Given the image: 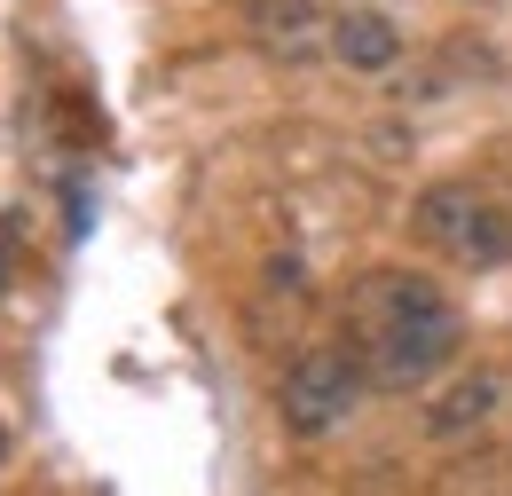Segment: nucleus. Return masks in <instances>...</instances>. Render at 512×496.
I'll return each instance as SVG.
<instances>
[{
    "mask_svg": "<svg viewBox=\"0 0 512 496\" xmlns=\"http://www.w3.org/2000/svg\"><path fill=\"white\" fill-rule=\"evenodd\" d=\"M245 32L268 63H316L331 48V16L316 0H245Z\"/></svg>",
    "mask_w": 512,
    "mask_h": 496,
    "instance_id": "nucleus-4",
    "label": "nucleus"
},
{
    "mask_svg": "<svg viewBox=\"0 0 512 496\" xmlns=\"http://www.w3.org/2000/svg\"><path fill=\"white\" fill-rule=\"evenodd\" d=\"M331 56L347 63V71H394L402 32H394V16H379L371 0H347V8L331 16Z\"/></svg>",
    "mask_w": 512,
    "mask_h": 496,
    "instance_id": "nucleus-6",
    "label": "nucleus"
},
{
    "mask_svg": "<svg viewBox=\"0 0 512 496\" xmlns=\"http://www.w3.org/2000/svg\"><path fill=\"white\" fill-rule=\"evenodd\" d=\"M347 331H355V355H363L371 386H386V394H418L465 347L457 300H449L434 276H418V268H371V276H355Z\"/></svg>",
    "mask_w": 512,
    "mask_h": 496,
    "instance_id": "nucleus-1",
    "label": "nucleus"
},
{
    "mask_svg": "<svg viewBox=\"0 0 512 496\" xmlns=\"http://www.w3.org/2000/svg\"><path fill=\"white\" fill-rule=\"evenodd\" d=\"M497 402H505V378H497V371H465V378H449L442 394H426L418 426H426L434 441H465L473 426L497 418Z\"/></svg>",
    "mask_w": 512,
    "mask_h": 496,
    "instance_id": "nucleus-5",
    "label": "nucleus"
},
{
    "mask_svg": "<svg viewBox=\"0 0 512 496\" xmlns=\"http://www.w3.org/2000/svg\"><path fill=\"white\" fill-rule=\"evenodd\" d=\"M410 229H418L426 252H442V260H457V268H505L512 260V213L489 197V189H473V182L418 189Z\"/></svg>",
    "mask_w": 512,
    "mask_h": 496,
    "instance_id": "nucleus-2",
    "label": "nucleus"
},
{
    "mask_svg": "<svg viewBox=\"0 0 512 496\" xmlns=\"http://www.w3.org/2000/svg\"><path fill=\"white\" fill-rule=\"evenodd\" d=\"M465 8H473V0H465Z\"/></svg>",
    "mask_w": 512,
    "mask_h": 496,
    "instance_id": "nucleus-8",
    "label": "nucleus"
},
{
    "mask_svg": "<svg viewBox=\"0 0 512 496\" xmlns=\"http://www.w3.org/2000/svg\"><path fill=\"white\" fill-rule=\"evenodd\" d=\"M0 465H8V426H0Z\"/></svg>",
    "mask_w": 512,
    "mask_h": 496,
    "instance_id": "nucleus-7",
    "label": "nucleus"
},
{
    "mask_svg": "<svg viewBox=\"0 0 512 496\" xmlns=\"http://www.w3.org/2000/svg\"><path fill=\"white\" fill-rule=\"evenodd\" d=\"M363 386H371V371H363L355 347H308L292 371L276 378V418H284V434L323 441L363 410Z\"/></svg>",
    "mask_w": 512,
    "mask_h": 496,
    "instance_id": "nucleus-3",
    "label": "nucleus"
}]
</instances>
